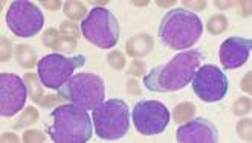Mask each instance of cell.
<instances>
[{"label":"cell","mask_w":252,"mask_h":143,"mask_svg":"<svg viewBox=\"0 0 252 143\" xmlns=\"http://www.w3.org/2000/svg\"><path fill=\"white\" fill-rule=\"evenodd\" d=\"M95 133L102 140H120L130 128V113L123 99H110L92 111Z\"/></svg>","instance_id":"cell-5"},{"label":"cell","mask_w":252,"mask_h":143,"mask_svg":"<svg viewBox=\"0 0 252 143\" xmlns=\"http://www.w3.org/2000/svg\"><path fill=\"white\" fill-rule=\"evenodd\" d=\"M60 34L73 40H78L80 38V31H78V26L73 23V22H63L60 24Z\"/></svg>","instance_id":"cell-26"},{"label":"cell","mask_w":252,"mask_h":143,"mask_svg":"<svg viewBox=\"0 0 252 143\" xmlns=\"http://www.w3.org/2000/svg\"><path fill=\"white\" fill-rule=\"evenodd\" d=\"M81 34L99 49H112L120 41V24L113 14L102 8H92L81 22Z\"/></svg>","instance_id":"cell-6"},{"label":"cell","mask_w":252,"mask_h":143,"mask_svg":"<svg viewBox=\"0 0 252 143\" xmlns=\"http://www.w3.org/2000/svg\"><path fill=\"white\" fill-rule=\"evenodd\" d=\"M174 3H176L174 0H168V2H162V0H158V2H156V5L160 6V8H168V6H173Z\"/></svg>","instance_id":"cell-38"},{"label":"cell","mask_w":252,"mask_h":143,"mask_svg":"<svg viewBox=\"0 0 252 143\" xmlns=\"http://www.w3.org/2000/svg\"><path fill=\"white\" fill-rule=\"evenodd\" d=\"M251 130H252V119H251V118L242 119L239 123L235 125V131H237V134H239V137H242L245 142H249V143H251V140H252V133H251Z\"/></svg>","instance_id":"cell-22"},{"label":"cell","mask_w":252,"mask_h":143,"mask_svg":"<svg viewBox=\"0 0 252 143\" xmlns=\"http://www.w3.org/2000/svg\"><path fill=\"white\" fill-rule=\"evenodd\" d=\"M28 97L25 81L14 73L0 75V114L11 118L23 110Z\"/></svg>","instance_id":"cell-11"},{"label":"cell","mask_w":252,"mask_h":143,"mask_svg":"<svg viewBox=\"0 0 252 143\" xmlns=\"http://www.w3.org/2000/svg\"><path fill=\"white\" fill-rule=\"evenodd\" d=\"M6 24L9 31L17 37L31 38L43 29L44 16L35 3L17 0L11 3L6 12Z\"/></svg>","instance_id":"cell-8"},{"label":"cell","mask_w":252,"mask_h":143,"mask_svg":"<svg viewBox=\"0 0 252 143\" xmlns=\"http://www.w3.org/2000/svg\"><path fill=\"white\" fill-rule=\"evenodd\" d=\"M184 6H185V9L188 8V11L189 9H194V11H205V8H206V2L205 0H199V2H192V0H184Z\"/></svg>","instance_id":"cell-30"},{"label":"cell","mask_w":252,"mask_h":143,"mask_svg":"<svg viewBox=\"0 0 252 143\" xmlns=\"http://www.w3.org/2000/svg\"><path fill=\"white\" fill-rule=\"evenodd\" d=\"M144 72H145V63L139 61V60H133V63L128 66L127 73L130 76H141V75H144Z\"/></svg>","instance_id":"cell-28"},{"label":"cell","mask_w":252,"mask_h":143,"mask_svg":"<svg viewBox=\"0 0 252 143\" xmlns=\"http://www.w3.org/2000/svg\"><path fill=\"white\" fill-rule=\"evenodd\" d=\"M239 5L243 6V9H242V16H243V17L251 16V2H242V3H239Z\"/></svg>","instance_id":"cell-36"},{"label":"cell","mask_w":252,"mask_h":143,"mask_svg":"<svg viewBox=\"0 0 252 143\" xmlns=\"http://www.w3.org/2000/svg\"><path fill=\"white\" fill-rule=\"evenodd\" d=\"M196 114V107L192 102H181L174 107L173 119L176 123H187L189 122Z\"/></svg>","instance_id":"cell-17"},{"label":"cell","mask_w":252,"mask_h":143,"mask_svg":"<svg viewBox=\"0 0 252 143\" xmlns=\"http://www.w3.org/2000/svg\"><path fill=\"white\" fill-rule=\"evenodd\" d=\"M206 29H208V32L213 35L223 34L228 29V19L223 16V14H216V16H211L208 19V22H206Z\"/></svg>","instance_id":"cell-20"},{"label":"cell","mask_w":252,"mask_h":143,"mask_svg":"<svg viewBox=\"0 0 252 143\" xmlns=\"http://www.w3.org/2000/svg\"><path fill=\"white\" fill-rule=\"evenodd\" d=\"M177 143H219L217 126L205 118L191 119L176 130Z\"/></svg>","instance_id":"cell-12"},{"label":"cell","mask_w":252,"mask_h":143,"mask_svg":"<svg viewBox=\"0 0 252 143\" xmlns=\"http://www.w3.org/2000/svg\"><path fill=\"white\" fill-rule=\"evenodd\" d=\"M252 41L242 37H229L221 43L219 50V58L225 70L242 67L251 55Z\"/></svg>","instance_id":"cell-13"},{"label":"cell","mask_w":252,"mask_h":143,"mask_svg":"<svg viewBox=\"0 0 252 143\" xmlns=\"http://www.w3.org/2000/svg\"><path fill=\"white\" fill-rule=\"evenodd\" d=\"M107 61H109V66L115 70H123L126 67V56L120 50H112L107 55Z\"/></svg>","instance_id":"cell-25"},{"label":"cell","mask_w":252,"mask_h":143,"mask_svg":"<svg viewBox=\"0 0 252 143\" xmlns=\"http://www.w3.org/2000/svg\"><path fill=\"white\" fill-rule=\"evenodd\" d=\"M228 76L217 66L206 64L197 69L192 78V92L203 102H219L228 93Z\"/></svg>","instance_id":"cell-10"},{"label":"cell","mask_w":252,"mask_h":143,"mask_svg":"<svg viewBox=\"0 0 252 143\" xmlns=\"http://www.w3.org/2000/svg\"><path fill=\"white\" fill-rule=\"evenodd\" d=\"M126 89H127V93L131 95V96H138L141 95V89H139V84L136 79H128L127 81V85H126Z\"/></svg>","instance_id":"cell-32"},{"label":"cell","mask_w":252,"mask_h":143,"mask_svg":"<svg viewBox=\"0 0 252 143\" xmlns=\"http://www.w3.org/2000/svg\"><path fill=\"white\" fill-rule=\"evenodd\" d=\"M86 56H64L62 53H49L38 61V78L46 89L60 90L63 85L73 76V72L83 67Z\"/></svg>","instance_id":"cell-7"},{"label":"cell","mask_w":252,"mask_h":143,"mask_svg":"<svg viewBox=\"0 0 252 143\" xmlns=\"http://www.w3.org/2000/svg\"><path fill=\"white\" fill-rule=\"evenodd\" d=\"M54 50H58V52H62V53H73V52L77 50V40L62 35Z\"/></svg>","instance_id":"cell-23"},{"label":"cell","mask_w":252,"mask_h":143,"mask_svg":"<svg viewBox=\"0 0 252 143\" xmlns=\"http://www.w3.org/2000/svg\"><path fill=\"white\" fill-rule=\"evenodd\" d=\"M133 5H136V6H145V5H148V2L145 0V2H133Z\"/></svg>","instance_id":"cell-39"},{"label":"cell","mask_w":252,"mask_h":143,"mask_svg":"<svg viewBox=\"0 0 252 143\" xmlns=\"http://www.w3.org/2000/svg\"><path fill=\"white\" fill-rule=\"evenodd\" d=\"M234 5V2H216V6L219 9H228Z\"/></svg>","instance_id":"cell-37"},{"label":"cell","mask_w":252,"mask_h":143,"mask_svg":"<svg viewBox=\"0 0 252 143\" xmlns=\"http://www.w3.org/2000/svg\"><path fill=\"white\" fill-rule=\"evenodd\" d=\"M60 101H63V99H62L60 96H54V95H49V96H48V95H46L40 105L44 107V108H51V107H54L55 104H58Z\"/></svg>","instance_id":"cell-31"},{"label":"cell","mask_w":252,"mask_h":143,"mask_svg":"<svg viewBox=\"0 0 252 143\" xmlns=\"http://www.w3.org/2000/svg\"><path fill=\"white\" fill-rule=\"evenodd\" d=\"M155 48V40L148 34H136L127 40L126 43V50L127 55L131 58H144L150 53Z\"/></svg>","instance_id":"cell-14"},{"label":"cell","mask_w":252,"mask_h":143,"mask_svg":"<svg viewBox=\"0 0 252 143\" xmlns=\"http://www.w3.org/2000/svg\"><path fill=\"white\" fill-rule=\"evenodd\" d=\"M22 140H23V143H44L46 136H44L40 130H28L23 133Z\"/></svg>","instance_id":"cell-27"},{"label":"cell","mask_w":252,"mask_h":143,"mask_svg":"<svg viewBox=\"0 0 252 143\" xmlns=\"http://www.w3.org/2000/svg\"><path fill=\"white\" fill-rule=\"evenodd\" d=\"M41 6H44L46 9H49V11H57V9H60V6H62V2L60 0H55V2H41Z\"/></svg>","instance_id":"cell-35"},{"label":"cell","mask_w":252,"mask_h":143,"mask_svg":"<svg viewBox=\"0 0 252 143\" xmlns=\"http://www.w3.org/2000/svg\"><path fill=\"white\" fill-rule=\"evenodd\" d=\"M38 120V111L35 107H26L23 113L20 114L19 120L14 125V130H23V128H29Z\"/></svg>","instance_id":"cell-19"},{"label":"cell","mask_w":252,"mask_h":143,"mask_svg":"<svg viewBox=\"0 0 252 143\" xmlns=\"http://www.w3.org/2000/svg\"><path fill=\"white\" fill-rule=\"evenodd\" d=\"M23 81H25L26 87H28V95H29V97H31L35 104L40 105L46 95H44V92H43V89H41V84H40L38 75L31 73V72H29V73H26V75L23 76Z\"/></svg>","instance_id":"cell-15"},{"label":"cell","mask_w":252,"mask_h":143,"mask_svg":"<svg viewBox=\"0 0 252 143\" xmlns=\"http://www.w3.org/2000/svg\"><path fill=\"white\" fill-rule=\"evenodd\" d=\"M49 136L54 143H87L92 137V120L86 110L66 104L54 108Z\"/></svg>","instance_id":"cell-3"},{"label":"cell","mask_w":252,"mask_h":143,"mask_svg":"<svg viewBox=\"0 0 252 143\" xmlns=\"http://www.w3.org/2000/svg\"><path fill=\"white\" fill-rule=\"evenodd\" d=\"M63 12L67 19H70V22H78V20L86 19L87 8L81 2H66Z\"/></svg>","instance_id":"cell-18"},{"label":"cell","mask_w":252,"mask_h":143,"mask_svg":"<svg viewBox=\"0 0 252 143\" xmlns=\"http://www.w3.org/2000/svg\"><path fill=\"white\" fill-rule=\"evenodd\" d=\"M251 81H252V72L249 70L248 73L243 76V79H242V89H243V92H245V93H248V95H251V93H252V85H251Z\"/></svg>","instance_id":"cell-33"},{"label":"cell","mask_w":252,"mask_h":143,"mask_svg":"<svg viewBox=\"0 0 252 143\" xmlns=\"http://www.w3.org/2000/svg\"><path fill=\"white\" fill-rule=\"evenodd\" d=\"M2 143H20V139L14 133H3L2 134Z\"/></svg>","instance_id":"cell-34"},{"label":"cell","mask_w":252,"mask_h":143,"mask_svg":"<svg viewBox=\"0 0 252 143\" xmlns=\"http://www.w3.org/2000/svg\"><path fill=\"white\" fill-rule=\"evenodd\" d=\"M16 60L23 69H29V70L38 64L35 50L28 45H19L16 48Z\"/></svg>","instance_id":"cell-16"},{"label":"cell","mask_w":252,"mask_h":143,"mask_svg":"<svg viewBox=\"0 0 252 143\" xmlns=\"http://www.w3.org/2000/svg\"><path fill=\"white\" fill-rule=\"evenodd\" d=\"M60 37H62L60 31L54 29V27H48V29L44 31V34H43L41 41H43V45H44V46L54 50L55 46H57V43H58V40H60Z\"/></svg>","instance_id":"cell-24"},{"label":"cell","mask_w":252,"mask_h":143,"mask_svg":"<svg viewBox=\"0 0 252 143\" xmlns=\"http://www.w3.org/2000/svg\"><path fill=\"white\" fill-rule=\"evenodd\" d=\"M58 96L72 105L83 110H95L104 102L106 87L104 79L95 73L73 75L63 87L58 90Z\"/></svg>","instance_id":"cell-4"},{"label":"cell","mask_w":252,"mask_h":143,"mask_svg":"<svg viewBox=\"0 0 252 143\" xmlns=\"http://www.w3.org/2000/svg\"><path fill=\"white\" fill-rule=\"evenodd\" d=\"M11 41L9 38H6L5 35L2 37V53H0V61L6 63L11 60Z\"/></svg>","instance_id":"cell-29"},{"label":"cell","mask_w":252,"mask_h":143,"mask_svg":"<svg viewBox=\"0 0 252 143\" xmlns=\"http://www.w3.org/2000/svg\"><path fill=\"white\" fill-rule=\"evenodd\" d=\"M202 56V52L197 49L177 53L167 64L156 66L148 72L144 76L145 89L156 93L182 90L194 78Z\"/></svg>","instance_id":"cell-1"},{"label":"cell","mask_w":252,"mask_h":143,"mask_svg":"<svg viewBox=\"0 0 252 143\" xmlns=\"http://www.w3.org/2000/svg\"><path fill=\"white\" fill-rule=\"evenodd\" d=\"M203 34V24L196 12L185 8L168 11L159 24V38L173 50L194 46Z\"/></svg>","instance_id":"cell-2"},{"label":"cell","mask_w":252,"mask_h":143,"mask_svg":"<svg viewBox=\"0 0 252 143\" xmlns=\"http://www.w3.org/2000/svg\"><path fill=\"white\" fill-rule=\"evenodd\" d=\"M251 110H252V101L251 97L246 96L239 97L232 105V113L235 116H246L248 113H251Z\"/></svg>","instance_id":"cell-21"},{"label":"cell","mask_w":252,"mask_h":143,"mask_svg":"<svg viewBox=\"0 0 252 143\" xmlns=\"http://www.w3.org/2000/svg\"><path fill=\"white\" fill-rule=\"evenodd\" d=\"M131 120L142 136H158L170 123V111L159 101H139L133 107Z\"/></svg>","instance_id":"cell-9"}]
</instances>
